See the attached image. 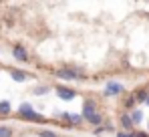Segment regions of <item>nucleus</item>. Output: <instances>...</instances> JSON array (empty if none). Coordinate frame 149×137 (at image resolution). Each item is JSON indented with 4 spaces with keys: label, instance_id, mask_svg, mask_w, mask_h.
I'll return each instance as SVG.
<instances>
[{
    "label": "nucleus",
    "instance_id": "obj_1",
    "mask_svg": "<svg viewBox=\"0 0 149 137\" xmlns=\"http://www.w3.org/2000/svg\"><path fill=\"white\" fill-rule=\"evenodd\" d=\"M56 77L65 79V81H83L85 73L79 67H65V68H61V71H56Z\"/></svg>",
    "mask_w": 149,
    "mask_h": 137
},
{
    "label": "nucleus",
    "instance_id": "obj_2",
    "mask_svg": "<svg viewBox=\"0 0 149 137\" xmlns=\"http://www.w3.org/2000/svg\"><path fill=\"white\" fill-rule=\"evenodd\" d=\"M93 113H97V103L91 101V99H85L83 101V117H89Z\"/></svg>",
    "mask_w": 149,
    "mask_h": 137
},
{
    "label": "nucleus",
    "instance_id": "obj_3",
    "mask_svg": "<svg viewBox=\"0 0 149 137\" xmlns=\"http://www.w3.org/2000/svg\"><path fill=\"white\" fill-rule=\"evenodd\" d=\"M119 123H121V127H123L125 131H129V133H133V121H131V115L129 113H123L121 117H119Z\"/></svg>",
    "mask_w": 149,
    "mask_h": 137
},
{
    "label": "nucleus",
    "instance_id": "obj_4",
    "mask_svg": "<svg viewBox=\"0 0 149 137\" xmlns=\"http://www.w3.org/2000/svg\"><path fill=\"white\" fill-rule=\"evenodd\" d=\"M12 55H14V59L20 61V63H26V61H28V55H26L24 46H20V45H16L12 48Z\"/></svg>",
    "mask_w": 149,
    "mask_h": 137
},
{
    "label": "nucleus",
    "instance_id": "obj_5",
    "mask_svg": "<svg viewBox=\"0 0 149 137\" xmlns=\"http://www.w3.org/2000/svg\"><path fill=\"white\" fill-rule=\"evenodd\" d=\"M121 93H123V87L119 83H109L107 89H105V95L107 97H115V95H121Z\"/></svg>",
    "mask_w": 149,
    "mask_h": 137
},
{
    "label": "nucleus",
    "instance_id": "obj_6",
    "mask_svg": "<svg viewBox=\"0 0 149 137\" xmlns=\"http://www.w3.org/2000/svg\"><path fill=\"white\" fill-rule=\"evenodd\" d=\"M56 93H58V97H61V99H67V101H69V99H73L74 95H77L73 89H69V87H63V85H56Z\"/></svg>",
    "mask_w": 149,
    "mask_h": 137
},
{
    "label": "nucleus",
    "instance_id": "obj_7",
    "mask_svg": "<svg viewBox=\"0 0 149 137\" xmlns=\"http://www.w3.org/2000/svg\"><path fill=\"white\" fill-rule=\"evenodd\" d=\"M87 123H91V125H95V127H99L101 123H103V117H101V113H93L89 115V117H83Z\"/></svg>",
    "mask_w": 149,
    "mask_h": 137
},
{
    "label": "nucleus",
    "instance_id": "obj_8",
    "mask_svg": "<svg viewBox=\"0 0 149 137\" xmlns=\"http://www.w3.org/2000/svg\"><path fill=\"white\" fill-rule=\"evenodd\" d=\"M30 113H34V109H32V105L30 103H22L20 107H18V115L24 119V117H28Z\"/></svg>",
    "mask_w": 149,
    "mask_h": 137
},
{
    "label": "nucleus",
    "instance_id": "obj_9",
    "mask_svg": "<svg viewBox=\"0 0 149 137\" xmlns=\"http://www.w3.org/2000/svg\"><path fill=\"white\" fill-rule=\"evenodd\" d=\"M131 121H133V125H139V123H141V121H143V111H141V109H133V111H131Z\"/></svg>",
    "mask_w": 149,
    "mask_h": 137
},
{
    "label": "nucleus",
    "instance_id": "obj_10",
    "mask_svg": "<svg viewBox=\"0 0 149 137\" xmlns=\"http://www.w3.org/2000/svg\"><path fill=\"white\" fill-rule=\"evenodd\" d=\"M10 77H12L14 81L22 83V81H26V77H28V75H26L24 71H16V68H12V71H10Z\"/></svg>",
    "mask_w": 149,
    "mask_h": 137
},
{
    "label": "nucleus",
    "instance_id": "obj_11",
    "mask_svg": "<svg viewBox=\"0 0 149 137\" xmlns=\"http://www.w3.org/2000/svg\"><path fill=\"white\" fill-rule=\"evenodd\" d=\"M149 97V89H139V91L135 93V101L137 103H145Z\"/></svg>",
    "mask_w": 149,
    "mask_h": 137
},
{
    "label": "nucleus",
    "instance_id": "obj_12",
    "mask_svg": "<svg viewBox=\"0 0 149 137\" xmlns=\"http://www.w3.org/2000/svg\"><path fill=\"white\" fill-rule=\"evenodd\" d=\"M10 111H12L10 103H8V101H0V115H8Z\"/></svg>",
    "mask_w": 149,
    "mask_h": 137
},
{
    "label": "nucleus",
    "instance_id": "obj_13",
    "mask_svg": "<svg viewBox=\"0 0 149 137\" xmlns=\"http://www.w3.org/2000/svg\"><path fill=\"white\" fill-rule=\"evenodd\" d=\"M0 137H12V129L6 125H0Z\"/></svg>",
    "mask_w": 149,
    "mask_h": 137
},
{
    "label": "nucleus",
    "instance_id": "obj_14",
    "mask_svg": "<svg viewBox=\"0 0 149 137\" xmlns=\"http://www.w3.org/2000/svg\"><path fill=\"white\" fill-rule=\"evenodd\" d=\"M50 89L47 85H42V87H34V95H45V93H49Z\"/></svg>",
    "mask_w": 149,
    "mask_h": 137
},
{
    "label": "nucleus",
    "instance_id": "obj_15",
    "mask_svg": "<svg viewBox=\"0 0 149 137\" xmlns=\"http://www.w3.org/2000/svg\"><path fill=\"white\" fill-rule=\"evenodd\" d=\"M71 123L73 125H81L83 123V115H71Z\"/></svg>",
    "mask_w": 149,
    "mask_h": 137
},
{
    "label": "nucleus",
    "instance_id": "obj_16",
    "mask_svg": "<svg viewBox=\"0 0 149 137\" xmlns=\"http://www.w3.org/2000/svg\"><path fill=\"white\" fill-rule=\"evenodd\" d=\"M135 103H137V101H135V97H127V101H125V105H127V107H131V111H133Z\"/></svg>",
    "mask_w": 149,
    "mask_h": 137
},
{
    "label": "nucleus",
    "instance_id": "obj_17",
    "mask_svg": "<svg viewBox=\"0 0 149 137\" xmlns=\"http://www.w3.org/2000/svg\"><path fill=\"white\" fill-rule=\"evenodd\" d=\"M38 135L40 137H56V133H52V131H38Z\"/></svg>",
    "mask_w": 149,
    "mask_h": 137
},
{
    "label": "nucleus",
    "instance_id": "obj_18",
    "mask_svg": "<svg viewBox=\"0 0 149 137\" xmlns=\"http://www.w3.org/2000/svg\"><path fill=\"white\" fill-rule=\"evenodd\" d=\"M61 119L67 121V123H71V113H61Z\"/></svg>",
    "mask_w": 149,
    "mask_h": 137
},
{
    "label": "nucleus",
    "instance_id": "obj_19",
    "mask_svg": "<svg viewBox=\"0 0 149 137\" xmlns=\"http://www.w3.org/2000/svg\"><path fill=\"white\" fill-rule=\"evenodd\" d=\"M115 137H129V133H123V131H119V133H117Z\"/></svg>",
    "mask_w": 149,
    "mask_h": 137
},
{
    "label": "nucleus",
    "instance_id": "obj_20",
    "mask_svg": "<svg viewBox=\"0 0 149 137\" xmlns=\"http://www.w3.org/2000/svg\"><path fill=\"white\" fill-rule=\"evenodd\" d=\"M145 103H147V105H149V97H147V101H145Z\"/></svg>",
    "mask_w": 149,
    "mask_h": 137
},
{
    "label": "nucleus",
    "instance_id": "obj_21",
    "mask_svg": "<svg viewBox=\"0 0 149 137\" xmlns=\"http://www.w3.org/2000/svg\"><path fill=\"white\" fill-rule=\"evenodd\" d=\"M147 125H149V121H147Z\"/></svg>",
    "mask_w": 149,
    "mask_h": 137
},
{
    "label": "nucleus",
    "instance_id": "obj_22",
    "mask_svg": "<svg viewBox=\"0 0 149 137\" xmlns=\"http://www.w3.org/2000/svg\"><path fill=\"white\" fill-rule=\"evenodd\" d=\"M147 89H149V87H147Z\"/></svg>",
    "mask_w": 149,
    "mask_h": 137
}]
</instances>
